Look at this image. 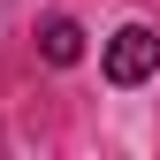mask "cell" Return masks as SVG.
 Returning <instances> with one entry per match:
<instances>
[{"instance_id":"6da1fadb","label":"cell","mask_w":160,"mask_h":160,"mask_svg":"<svg viewBox=\"0 0 160 160\" xmlns=\"http://www.w3.org/2000/svg\"><path fill=\"white\" fill-rule=\"evenodd\" d=\"M152 69H160V31L130 23V31L107 38V76H114V84H145Z\"/></svg>"},{"instance_id":"7a4b0ae2","label":"cell","mask_w":160,"mask_h":160,"mask_svg":"<svg viewBox=\"0 0 160 160\" xmlns=\"http://www.w3.org/2000/svg\"><path fill=\"white\" fill-rule=\"evenodd\" d=\"M38 38H46V61H76V53H84V31H76L69 15H53V23L38 31Z\"/></svg>"}]
</instances>
